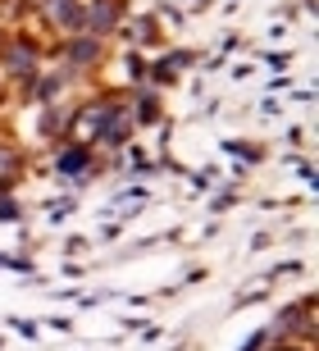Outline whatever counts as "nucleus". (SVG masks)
Wrapping results in <instances>:
<instances>
[{
  "instance_id": "nucleus-1",
  "label": "nucleus",
  "mask_w": 319,
  "mask_h": 351,
  "mask_svg": "<svg viewBox=\"0 0 319 351\" xmlns=\"http://www.w3.org/2000/svg\"><path fill=\"white\" fill-rule=\"evenodd\" d=\"M51 14H55V23H60V27L78 23V5H73V0H55V5H51Z\"/></svg>"
},
{
  "instance_id": "nucleus-2",
  "label": "nucleus",
  "mask_w": 319,
  "mask_h": 351,
  "mask_svg": "<svg viewBox=\"0 0 319 351\" xmlns=\"http://www.w3.org/2000/svg\"><path fill=\"white\" fill-rule=\"evenodd\" d=\"M115 19V5H96V14H91V23H110Z\"/></svg>"
},
{
  "instance_id": "nucleus-3",
  "label": "nucleus",
  "mask_w": 319,
  "mask_h": 351,
  "mask_svg": "<svg viewBox=\"0 0 319 351\" xmlns=\"http://www.w3.org/2000/svg\"><path fill=\"white\" fill-rule=\"evenodd\" d=\"M82 160H87V156H82V151H69V156H64L60 165H64V169H78V165H82Z\"/></svg>"
},
{
  "instance_id": "nucleus-4",
  "label": "nucleus",
  "mask_w": 319,
  "mask_h": 351,
  "mask_svg": "<svg viewBox=\"0 0 319 351\" xmlns=\"http://www.w3.org/2000/svg\"><path fill=\"white\" fill-rule=\"evenodd\" d=\"M279 351H292V347H279Z\"/></svg>"
}]
</instances>
